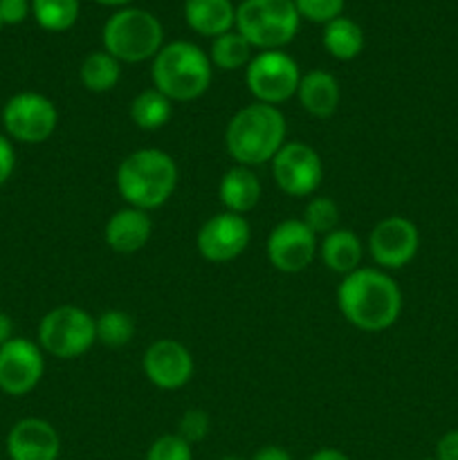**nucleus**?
Here are the masks:
<instances>
[{
	"instance_id": "obj_1",
	"label": "nucleus",
	"mask_w": 458,
	"mask_h": 460,
	"mask_svg": "<svg viewBox=\"0 0 458 460\" xmlns=\"http://www.w3.org/2000/svg\"><path fill=\"white\" fill-rule=\"evenodd\" d=\"M337 305L350 326L364 332H382L398 322L402 292L386 272L357 268L337 288Z\"/></svg>"
},
{
	"instance_id": "obj_2",
	"label": "nucleus",
	"mask_w": 458,
	"mask_h": 460,
	"mask_svg": "<svg viewBox=\"0 0 458 460\" xmlns=\"http://www.w3.org/2000/svg\"><path fill=\"white\" fill-rule=\"evenodd\" d=\"M287 124L283 112L268 103L241 108L225 130V146L241 166H260L272 162L286 144Z\"/></svg>"
},
{
	"instance_id": "obj_3",
	"label": "nucleus",
	"mask_w": 458,
	"mask_h": 460,
	"mask_svg": "<svg viewBox=\"0 0 458 460\" xmlns=\"http://www.w3.org/2000/svg\"><path fill=\"white\" fill-rule=\"evenodd\" d=\"M178 187V166L160 148H139L121 160L117 169V189L128 207L142 211L160 209Z\"/></svg>"
},
{
	"instance_id": "obj_4",
	"label": "nucleus",
	"mask_w": 458,
	"mask_h": 460,
	"mask_svg": "<svg viewBox=\"0 0 458 460\" xmlns=\"http://www.w3.org/2000/svg\"><path fill=\"white\" fill-rule=\"evenodd\" d=\"M153 88L171 102H193L211 85V61L198 45L175 40L164 45L153 58Z\"/></svg>"
},
{
	"instance_id": "obj_5",
	"label": "nucleus",
	"mask_w": 458,
	"mask_h": 460,
	"mask_svg": "<svg viewBox=\"0 0 458 460\" xmlns=\"http://www.w3.org/2000/svg\"><path fill=\"white\" fill-rule=\"evenodd\" d=\"M103 48L119 63H142L155 58L164 48V30L146 9L126 7L112 13L101 31Z\"/></svg>"
},
{
	"instance_id": "obj_6",
	"label": "nucleus",
	"mask_w": 458,
	"mask_h": 460,
	"mask_svg": "<svg viewBox=\"0 0 458 460\" xmlns=\"http://www.w3.org/2000/svg\"><path fill=\"white\" fill-rule=\"evenodd\" d=\"M299 22L292 0H242L236 9V31L263 52L286 48L299 31Z\"/></svg>"
},
{
	"instance_id": "obj_7",
	"label": "nucleus",
	"mask_w": 458,
	"mask_h": 460,
	"mask_svg": "<svg viewBox=\"0 0 458 460\" xmlns=\"http://www.w3.org/2000/svg\"><path fill=\"white\" fill-rule=\"evenodd\" d=\"M97 341V322L76 305H58L39 323V344L57 359H76Z\"/></svg>"
},
{
	"instance_id": "obj_8",
	"label": "nucleus",
	"mask_w": 458,
	"mask_h": 460,
	"mask_svg": "<svg viewBox=\"0 0 458 460\" xmlns=\"http://www.w3.org/2000/svg\"><path fill=\"white\" fill-rule=\"evenodd\" d=\"M247 88L259 103L278 106L299 90L301 70L295 58L283 49H269L254 57L247 66Z\"/></svg>"
},
{
	"instance_id": "obj_9",
	"label": "nucleus",
	"mask_w": 458,
	"mask_h": 460,
	"mask_svg": "<svg viewBox=\"0 0 458 460\" xmlns=\"http://www.w3.org/2000/svg\"><path fill=\"white\" fill-rule=\"evenodd\" d=\"M4 130L22 144H40L52 137L58 124L57 106L39 93H18L4 103Z\"/></svg>"
},
{
	"instance_id": "obj_10",
	"label": "nucleus",
	"mask_w": 458,
	"mask_h": 460,
	"mask_svg": "<svg viewBox=\"0 0 458 460\" xmlns=\"http://www.w3.org/2000/svg\"><path fill=\"white\" fill-rule=\"evenodd\" d=\"M277 187L292 198L313 196L323 180L319 153L304 142H286L272 160Z\"/></svg>"
},
{
	"instance_id": "obj_11",
	"label": "nucleus",
	"mask_w": 458,
	"mask_h": 460,
	"mask_svg": "<svg viewBox=\"0 0 458 460\" xmlns=\"http://www.w3.org/2000/svg\"><path fill=\"white\" fill-rule=\"evenodd\" d=\"M45 371L39 346L22 337H13L0 346V391L13 398L31 394Z\"/></svg>"
},
{
	"instance_id": "obj_12",
	"label": "nucleus",
	"mask_w": 458,
	"mask_h": 460,
	"mask_svg": "<svg viewBox=\"0 0 458 460\" xmlns=\"http://www.w3.org/2000/svg\"><path fill=\"white\" fill-rule=\"evenodd\" d=\"M420 247V234L409 218L389 216L373 227L368 236V252L384 270H400L411 263Z\"/></svg>"
},
{
	"instance_id": "obj_13",
	"label": "nucleus",
	"mask_w": 458,
	"mask_h": 460,
	"mask_svg": "<svg viewBox=\"0 0 458 460\" xmlns=\"http://www.w3.org/2000/svg\"><path fill=\"white\" fill-rule=\"evenodd\" d=\"M251 238V227L245 216L223 214L207 220L198 232V252L209 263H229L247 250Z\"/></svg>"
},
{
	"instance_id": "obj_14",
	"label": "nucleus",
	"mask_w": 458,
	"mask_h": 460,
	"mask_svg": "<svg viewBox=\"0 0 458 460\" xmlns=\"http://www.w3.org/2000/svg\"><path fill=\"white\" fill-rule=\"evenodd\" d=\"M317 254V236L304 220H283L269 232L268 259L278 272H304Z\"/></svg>"
},
{
	"instance_id": "obj_15",
	"label": "nucleus",
	"mask_w": 458,
	"mask_h": 460,
	"mask_svg": "<svg viewBox=\"0 0 458 460\" xmlns=\"http://www.w3.org/2000/svg\"><path fill=\"white\" fill-rule=\"evenodd\" d=\"M144 373L148 382L162 391H175L193 377V358L184 344L175 340H157L144 353Z\"/></svg>"
},
{
	"instance_id": "obj_16",
	"label": "nucleus",
	"mask_w": 458,
	"mask_h": 460,
	"mask_svg": "<svg viewBox=\"0 0 458 460\" xmlns=\"http://www.w3.org/2000/svg\"><path fill=\"white\" fill-rule=\"evenodd\" d=\"M7 454L12 460H58L61 438L48 420L22 418L9 431Z\"/></svg>"
},
{
	"instance_id": "obj_17",
	"label": "nucleus",
	"mask_w": 458,
	"mask_h": 460,
	"mask_svg": "<svg viewBox=\"0 0 458 460\" xmlns=\"http://www.w3.org/2000/svg\"><path fill=\"white\" fill-rule=\"evenodd\" d=\"M153 234V220L148 211L135 209V207H126V209L115 211L108 218L103 236H106L108 247L117 254H135V252L144 250L146 243L151 241Z\"/></svg>"
},
{
	"instance_id": "obj_18",
	"label": "nucleus",
	"mask_w": 458,
	"mask_h": 460,
	"mask_svg": "<svg viewBox=\"0 0 458 460\" xmlns=\"http://www.w3.org/2000/svg\"><path fill=\"white\" fill-rule=\"evenodd\" d=\"M296 97H299V103L308 115L326 119V117L335 115L337 108H339V81L326 70H310L301 76Z\"/></svg>"
},
{
	"instance_id": "obj_19",
	"label": "nucleus",
	"mask_w": 458,
	"mask_h": 460,
	"mask_svg": "<svg viewBox=\"0 0 458 460\" xmlns=\"http://www.w3.org/2000/svg\"><path fill=\"white\" fill-rule=\"evenodd\" d=\"M260 193H263V187H260L259 175H256L250 166L241 164L229 169L227 173L223 175L218 187V196L225 209H227L229 214L238 216L254 209L260 200Z\"/></svg>"
},
{
	"instance_id": "obj_20",
	"label": "nucleus",
	"mask_w": 458,
	"mask_h": 460,
	"mask_svg": "<svg viewBox=\"0 0 458 460\" xmlns=\"http://www.w3.org/2000/svg\"><path fill=\"white\" fill-rule=\"evenodd\" d=\"M184 21L196 34L216 39L236 25V9L232 0H187Z\"/></svg>"
},
{
	"instance_id": "obj_21",
	"label": "nucleus",
	"mask_w": 458,
	"mask_h": 460,
	"mask_svg": "<svg viewBox=\"0 0 458 460\" xmlns=\"http://www.w3.org/2000/svg\"><path fill=\"white\" fill-rule=\"evenodd\" d=\"M321 259L330 272L350 274L359 268L362 261V241L350 229H339L326 234L321 241Z\"/></svg>"
},
{
	"instance_id": "obj_22",
	"label": "nucleus",
	"mask_w": 458,
	"mask_h": 460,
	"mask_svg": "<svg viewBox=\"0 0 458 460\" xmlns=\"http://www.w3.org/2000/svg\"><path fill=\"white\" fill-rule=\"evenodd\" d=\"M323 48L337 61H353L364 49V31L346 16L332 18L323 25Z\"/></svg>"
},
{
	"instance_id": "obj_23",
	"label": "nucleus",
	"mask_w": 458,
	"mask_h": 460,
	"mask_svg": "<svg viewBox=\"0 0 458 460\" xmlns=\"http://www.w3.org/2000/svg\"><path fill=\"white\" fill-rule=\"evenodd\" d=\"M171 115H173V102L155 88L139 93L130 103V119L142 130H160L162 126L169 124Z\"/></svg>"
},
{
	"instance_id": "obj_24",
	"label": "nucleus",
	"mask_w": 458,
	"mask_h": 460,
	"mask_svg": "<svg viewBox=\"0 0 458 460\" xmlns=\"http://www.w3.org/2000/svg\"><path fill=\"white\" fill-rule=\"evenodd\" d=\"M119 61L115 57H110L108 52H92L81 63L79 79L84 84V88L90 90V93H110L119 84Z\"/></svg>"
},
{
	"instance_id": "obj_25",
	"label": "nucleus",
	"mask_w": 458,
	"mask_h": 460,
	"mask_svg": "<svg viewBox=\"0 0 458 460\" xmlns=\"http://www.w3.org/2000/svg\"><path fill=\"white\" fill-rule=\"evenodd\" d=\"M211 66L220 70H241L250 66L251 61V45L242 39L238 31H227V34L216 36L211 43Z\"/></svg>"
},
{
	"instance_id": "obj_26",
	"label": "nucleus",
	"mask_w": 458,
	"mask_h": 460,
	"mask_svg": "<svg viewBox=\"0 0 458 460\" xmlns=\"http://www.w3.org/2000/svg\"><path fill=\"white\" fill-rule=\"evenodd\" d=\"M36 22L48 31H67L79 18V0H31Z\"/></svg>"
},
{
	"instance_id": "obj_27",
	"label": "nucleus",
	"mask_w": 458,
	"mask_h": 460,
	"mask_svg": "<svg viewBox=\"0 0 458 460\" xmlns=\"http://www.w3.org/2000/svg\"><path fill=\"white\" fill-rule=\"evenodd\" d=\"M94 322H97V341L110 349H121L135 337V319L124 310H106Z\"/></svg>"
},
{
	"instance_id": "obj_28",
	"label": "nucleus",
	"mask_w": 458,
	"mask_h": 460,
	"mask_svg": "<svg viewBox=\"0 0 458 460\" xmlns=\"http://www.w3.org/2000/svg\"><path fill=\"white\" fill-rule=\"evenodd\" d=\"M304 223L308 225L314 236H326V234L335 232L339 225V207L330 198L314 196L305 207Z\"/></svg>"
},
{
	"instance_id": "obj_29",
	"label": "nucleus",
	"mask_w": 458,
	"mask_h": 460,
	"mask_svg": "<svg viewBox=\"0 0 458 460\" xmlns=\"http://www.w3.org/2000/svg\"><path fill=\"white\" fill-rule=\"evenodd\" d=\"M301 18L310 22H330L332 18L341 16L346 0H292Z\"/></svg>"
},
{
	"instance_id": "obj_30",
	"label": "nucleus",
	"mask_w": 458,
	"mask_h": 460,
	"mask_svg": "<svg viewBox=\"0 0 458 460\" xmlns=\"http://www.w3.org/2000/svg\"><path fill=\"white\" fill-rule=\"evenodd\" d=\"M146 460H193V449L178 434H166L148 447Z\"/></svg>"
},
{
	"instance_id": "obj_31",
	"label": "nucleus",
	"mask_w": 458,
	"mask_h": 460,
	"mask_svg": "<svg viewBox=\"0 0 458 460\" xmlns=\"http://www.w3.org/2000/svg\"><path fill=\"white\" fill-rule=\"evenodd\" d=\"M209 429H211L209 413L202 411V409H189V411H184V416L180 418L178 436L184 440V443L196 445L207 438Z\"/></svg>"
},
{
	"instance_id": "obj_32",
	"label": "nucleus",
	"mask_w": 458,
	"mask_h": 460,
	"mask_svg": "<svg viewBox=\"0 0 458 460\" xmlns=\"http://www.w3.org/2000/svg\"><path fill=\"white\" fill-rule=\"evenodd\" d=\"M31 12L30 0H0V21L3 25H18Z\"/></svg>"
},
{
	"instance_id": "obj_33",
	"label": "nucleus",
	"mask_w": 458,
	"mask_h": 460,
	"mask_svg": "<svg viewBox=\"0 0 458 460\" xmlns=\"http://www.w3.org/2000/svg\"><path fill=\"white\" fill-rule=\"evenodd\" d=\"M13 166H16V153H13L12 142L0 135V187L12 178Z\"/></svg>"
},
{
	"instance_id": "obj_34",
	"label": "nucleus",
	"mask_w": 458,
	"mask_h": 460,
	"mask_svg": "<svg viewBox=\"0 0 458 460\" xmlns=\"http://www.w3.org/2000/svg\"><path fill=\"white\" fill-rule=\"evenodd\" d=\"M436 460H458V429L447 431L436 445Z\"/></svg>"
},
{
	"instance_id": "obj_35",
	"label": "nucleus",
	"mask_w": 458,
	"mask_h": 460,
	"mask_svg": "<svg viewBox=\"0 0 458 460\" xmlns=\"http://www.w3.org/2000/svg\"><path fill=\"white\" fill-rule=\"evenodd\" d=\"M251 460H292V456L287 449L278 447V445H265L251 456Z\"/></svg>"
},
{
	"instance_id": "obj_36",
	"label": "nucleus",
	"mask_w": 458,
	"mask_h": 460,
	"mask_svg": "<svg viewBox=\"0 0 458 460\" xmlns=\"http://www.w3.org/2000/svg\"><path fill=\"white\" fill-rule=\"evenodd\" d=\"M9 340H13V322L9 314L0 313V346L7 344Z\"/></svg>"
},
{
	"instance_id": "obj_37",
	"label": "nucleus",
	"mask_w": 458,
	"mask_h": 460,
	"mask_svg": "<svg viewBox=\"0 0 458 460\" xmlns=\"http://www.w3.org/2000/svg\"><path fill=\"white\" fill-rule=\"evenodd\" d=\"M308 460H350V458L346 456L344 452H339V449L326 447V449H319V452H314Z\"/></svg>"
},
{
	"instance_id": "obj_38",
	"label": "nucleus",
	"mask_w": 458,
	"mask_h": 460,
	"mask_svg": "<svg viewBox=\"0 0 458 460\" xmlns=\"http://www.w3.org/2000/svg\"><path fill=\"white\" fill-rule=\"evenodd\" d=\"M99 4H108V7H124V4L133 3V0H94Z\"/></svg>"
},
{
	"instance_id": "obj_39",
	"label": "nucleus",
	"mask_w": 458,
	"mask_h": 460,
	"mask_svg": "<svg viewBox=\"0 0 458 460\" xmlns=\"http://www.w3.org/2000/svg\"><path fill=\"white\" fill-rule=\"evenodd\" d=\"M220 460H242V458H236V456H225V458H220Z\"/></svg>"
},
{
	"instance_id": "obj_40",
	"label": "nucleus",
	"mask_w": 458,
	"mask_h": 460,
	"mask_svg": "<svg viewBox=\"0 0 458 460\" xmlns=\"http://www.w3.org/2000/svg\"><path fill=\"white\" fill-rule=\"evenodd\" d=\"M0 30H3V21H0Z\"/></svg>"
},
{
	"instance_id": "obj_41",
	"label": "nucleus",
	"mask_w": 458,
	"mask_h": 460,
	"mask_svg": "<svg viewBox=\"0 0 458 460\" xmlns=\"http://www.w3.org/2000/svg\"><path fill=\"white\" fill-rule=\"evenodd\" d=\"M422 460H436V458H422Z\"/></svg>"
}]
</instances>
